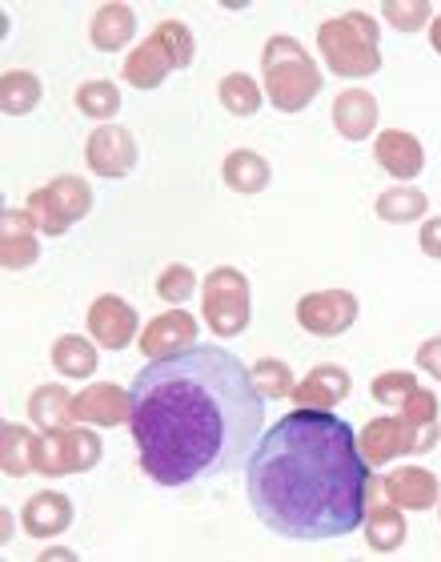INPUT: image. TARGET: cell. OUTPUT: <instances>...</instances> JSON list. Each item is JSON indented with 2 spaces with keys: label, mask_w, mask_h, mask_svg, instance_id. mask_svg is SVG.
Returning a JSON list of instances; mask_svg holds the SVG:
<instances>
[{
  "label": "cell",
  "mask_w": 441,
  "mask_h": 562,
  "mask_svg": "<svg viewBox=\"0 0 441 562\" xmlns=\"http://www.w3.org/2000/svg\"><path fill=\"white\" fill-rule=\"evenodd\" d=\"M265 394L253 370L220 346L152 358L128 390V426L140 470L161 486L220 479L253 454Z\"/></svg>",
  "instance_id": "1"
},
{
  "label": "cell",
  "mask_w": 441,
  "mask_h": 562,
  "mask_svg": "<svg viewBox=\"0 0 441 562\" xmlns=\"http://www.w3.org/2000/svg\"><path fill=\"white\" fill-rule=\"evenodd\" d=\"M245 491L278 539L326 542L365 522L370 467L346 418L297 406L253 446Z\"/></svg>",
  "instance_id": "2"
},
{
  "label": "cell",
  "mask_w": 441,
  "mask_h": 562,
  "mask_svg": "<svg viewBox=\"0 0 441 562\" xmlns=\"http://www.w3.org/2000/svg\"><path fill=\"white\" fill-rule=\"evenodd\" d=\"M261 65H265L269 101L285 109V113L305 109L317 97V89H321V72H317V65L305 57V48L293 36H273L265 45Z\"/></svg>",
  "instance_id": "3"
},
{
  "label": "cell",
  "mask_w": 441,
  "mask_h": 562,
  "mask_svg": "<svg viewBox=\"0 0 441 562\" xmlns=\"http://www.w3.org/2000/svg\"><path fill=\"white\" fill-rule=\"evenodd\" d=\"M317 45L326 53L329 69L341 77H370L382 69L377 57V24L365 12H349L341 21H326L317 33Z\"/></svg>",
  "instance_id": "4"
},
{
  "label": "cell",
  "mask_w": 441,
  "mask_h": 562,
  "mask_svg": "<svg viewBox=\"0 0 441 562\" xmlns=\"http://www.w3.org/2000/svg\"><path fill=\"white\" fill-rule=\"evenodd\" d=\"M89 205H93V193H89V186L84 181H77V177H57L53 186L36 189L33 198H29V217H33L45 234H65L72 222H81L84 213H89Z\"/></svg>",
  "instance_id": "5"
},
{
  "label": "cell",
  "mask_w": 441,
  "mask_h": 562,
  "mask_svg": "<svg viewBox=\"0 0 441 562\" xmlns=\"http://www.w3.org/2000/svg\"><path fill=\"white\" fill-rule=\"evenodd\" d=\"M205 322L220 338H233L249 326V281L229 266L213 270L205 281Z\"/></svg>",
  "instance_id": "6"
},
{
  "label": "cell",
  "mask_w": 441,
  "mask_h": 562,
  "mask_svg": "<svg viewBox=\"0 0 441 562\" xmlns=\"http://www.w3.org/2000/svg\"><path fill=\"white\" fill-rule=\"evenodd\" d=\"M441 426H414L409 418H377L365 426L361 434V446H365V458L370 462H389L397 454H426L438 442Z\"/></svg>",
  "instance_id": "7"
},
{
  "label": "cell",
  "mask_w": 441,
  "mask_h": 562,
  "mask_svg": "<svg viewBox=\"0 0 441 562\" xmlns=\"http://www.w3.org/2000/svg\"><path fill=\"white\" fill-rule=\"evenodd\" d=\"M101 442L89 430H65L36 442V470L41 474H72V470L97 467Z\"/></svg>",
  "instance_id": "8"
},
{
  "label": "cell",
  "mask_w": 441,
  "mask_h": 562,
  "mask_svg": "<svg viewBox=\"0 0 441 562\" xmlns=\"http://www.w3.org/2000/svg\"><path fill=\"white\" fill-rule=\"evenodd\" d=\"M297 322H302L309 334H321V338H333L341 329H349L358 322V297L353 293H314L297 305Z\"/></svg>",
  "instance_id": "9"
},
{
  "label": "cell",
  "mask_w": 441,
  "mask_h": 562,
  "mask_svg": "<svg viewBox=\"0 0 441 562\" xmlns=\"http://www.w3.org/2000/svg\"><path fill=\"white\" fill-rule=\"evenodd\" d=\"M89 329H93V338L109 350H125L133 334H137V314H133V305L105 293V297H97L93 302V314H89Z\"/></svg>",
  "instance_id": "10"
},
{
  "label": "cell",
  "mask_w": 441,
  "mask_h": 562,
  "mask_svg": "<svg viewBox=\"0 0 441 562\" xmlns=\"http://www.w3.org/2000/svg\"><path fill=\"white\" fill-rule=\"evenodd\" d=\"M189 346H197V322L189 314H181V310L177 314H161L140 334L145 358H169V353H181Z\"/></svg>",
  "instance_id": "11"
},
{
  "label": "cell",
  "mask_w": 441,
  "mask_h": 562,
  "mask_svg": "<svg viewBox=\"0 0 441 562\" xmlns=\"http://www.w3.org/2000/svg\"><path fill=\"white\" fill-rule=\"evenodd\" d=\"M89 165L101 177H125L137 165V145H133L128 130H121V125L97 130L93 140H89Z\"/></svg>",
  "instance_id": "12"
},
{
  "label": "cell",
  "mask_w": 441,
  "mask_h": 562,
  "mask_svg": "<svg viewBox=\"0 0 441 562\" xmlns=\"http://www.w3.org/2000/svg\"><path fill=\"white\" fill-rule=\"evenodd\" d=\"M377 165H382L385 173L397 177V181H409V177L421 173V165H426V153H421V140L414 133H402V130H389L377 137Z\"/></svg>",
  "instance_id": "13"
},
{
  "label": "cell",
  "mask_w": 441,
  "mask_h": 562,
  "mask_svg": "<svg viewBox=\"0 0 441 562\" xmlns=\"http://www.w3.org/2000/svg\"><path fill=\"white\" fill-rule=\"evenodd\" d=\"M382 486H385V498L397 506H406V510H430V506L438 503V479L421 467L394 470Z\"/></svg>",
  "instance_id": "14"
},
{
  "label": "cell",
  "mask_w": 441,
  "mask_h": 562,
  "mask_svg": "<svg viewBox=\"0 0 441 562\" xmlns=\"http://www.w3.org/2000/svg\"><path fill=\"white\" fill-rule=\"evenodd\" d=\"M333 125L349 140L370 137L373 125H377V101L365 89H349V93H341L333 101Z\"/></svg>",
  "instance_id": "15"
},
{
  "label": "cell",
  "mask_w": 441,
  "mask_h": 562,
  "mask_svg": "<svg viewBox=\"0 0 441 562\" xmlns=\"http://www.w3.org/2000/svg\"><path fill=\"white\" fill-rule=\"evenodd\" d=\"M346 394H349L346 370H341V366H317L314 374L293 390V402H297V406H309V411H329V406L341 402Z\"/></svg>",
  "instance_id": "16"
},
{
  "label": "cell",
  "mask_w": 441,
  "mask_h": 562,
  "mask_svg": "<svg viewBox=\"0 0 441 562\" xmlns=\"http://www.w3.org/2000/svg\"><path fill=\"white\" fill-rule=\"evenodd\" d=\"M377 494H382V482H373V506L365 535H370L373 551H397L406 542V518H402V506L397 503H377Z\"/></svg>",
  "instance_id": "17"
},
{
  "label": "cell",
  "mask_w": 441,
  "mask_h": 562,
  "mask_svg": "<svg viewBox=\"0 0 441 562\" xmlns=\"http://www.w3.org/2000/svg\"><path fill=\"white\" fill-rule=\"evenodd\" d=\"M72 418H89L101 426H116L128 418V398L116 386H93L81 398H72Z\"/></svg>",
  "instance_id": "18"
},
{
  "label": "cell",
  "mask_w": 441,
  "mask_h": 562,
  "mask_svg": "<svg viewBox=\"0 0 441 562\" xmlns=\"http://www.w3.org/2000/svg\"><path fill=\"white\" fill-rule=\"evenodd\" d=\"M169 69H177L173 57H169V48H165L157 36H149V41H145V45H140L137 53L128 57L125 77L137 85V89H157V85H161V77Z\"/></svg>",
  "instance_id": "19"
},
{
  "label": "cell",
  "mask_w": 441,
  "mask_h": 562,
  "mask_svg": "<svg viewBox=\"0 0 441 562\" xmlns=\"http://www.w3.org/2000/svg\"><path fill=\"white\" fill-rule=\"evenodd\" d=\"M69 498L65 494H36L29 510H24V530L36 535V539H48V535H60V530L69 527Z\"/></svg>",
  "instance_id": "20"
},
{
  "label": "cell",
  "mask_w": 441,
  "mask_h": 562,
  "mask_svg": "<svg viewBox=\"0 0 441 562\" xmlns=\"http://www.w3.org/2000/svg\"><path fill=\"white\" fill-rule=\"evenodd\" d=\"M133 29H137V21H133V12L125 4H105L93 21V45L101 53H116L121 45H128Z\"/></svg>",
  "instance_id": "21"
},
{
  "label": "cell",
  "mask_w": 441,
  "mask_h": 562,
  "mask_svg": "<svg viewBox=\"0 0 441 562\" xmlns=\"http://www.w3.org/2000/svg\"><path fill=\"white\" fill-rule=\"evenodd\" d=\"M225 186L237 193H261L269 186V165L253 149H237L225 161Z\"/></svg>",
  "instance_id": "22"
},
{
  "label": "cell",
  "mask_w": 441,
  "mask_h": 562,
  "mask_svg": "<svg viewBox=\"0 0 441 562\" xmlns=\"http://www.w3.org/2000/svg\"><path fill=\"white\" fill-rule=\"evenodd\" d=\"M53 366H57V374H65V378H89L97 370V346L77 338V334H65V338L53 346Z\"/></svg>",
  "instance_id": "23"
},
{
  "label": "cell",
  "mask_w": 441,
  "mask_h": 562,
  "mask_svg": "<svg viewBox=\"0 0 441 562\" xmlns=\"http://www.w3.org/2000/svg\"><path fill=\"white\" fill-rule=\"evenodd\" d=\"M426 210H430V201H426V193L421 189H409V186H394L385 189L382 198H377V217L382 222H414V217H426Z\"/></svg>",
  "instance_id": "24"
},
{
  "label": "cell",
  "mask_w": 441,
  "mask_h": 562,
  "mask_svg": "<svg viewBox=\"0 0 441 562\" xmlns=\"http://www.w3.org/2000/svg\"><path fill=\"white\" fill-rule=\"evenodd\" d=\"M220 105L229 109L233 117H249L257 113L261 105V93H257V85L245 77V72H229L225 81H220Z\"/></svg>",
  "instance_id": "25"
},
{
  "label": "cell",
  "mask_w": 441,
  "mask_h": 562,
  "mask_svg": "<svg viewBox=\"0 0 441 562\" xmlns=\"http://www.w3.org/2000/svg\"><path fill=\"white\" fill-rule=\"evenodd\" d=\"M77 105L93 121H109L116 109H121V93H116V85H109V81L81 85V89H77Z\"/></svg>",
  "instance_id": "26"
},
{
  "label": "cell",
  "mask_w": 441,
  "mask_h": 562,
  "mask_svg": "<svg viewBox=\"0 0 441 562\" xmlns=\"http://www.w3.org/2000/svg\"><path fill=\"white\" fill-rule=\"evenodd\" d=\"M41 101V85L33 72H4V113H29Z\"/></svg>",
  "instance_id": "27"
},
{
  "label": "cell",
  "mask_w": 441,
  "mask_h": 562,
  "mask_svg": "<svg viewBox=\"0 0 441 562\" xmlns=\"http://www.w3.org/2000/svg\"><path fill=\"white\" fill-rule=\"evenodd\" d=\"M33 418L41 422V426H48V430H57V426H65V418H72V398L65 394V390H57V386L36 390Z\"/></svg>",
  "instance_id": "28"
},
{
  "label": "cell",
  "mask_w": 441,
  "mask_h": 562,
  "mask_svg": "<svg viewBox=\"0 0 441 562\" xmlns=\"http://www.w3.org/2000/svg\"><path fill=\"white\" fill-rule=\"evenodd\" d=\"M290 366L285 362H257L253 366V382L257 390L265 394V398H285V394H293V382H290Z\"/></svg>",
  "instance_id": "29"
},
{
  "label": "cell",
  "mask_w": 441,
  "mask_h": 562,
  "mask_svg": "<svg viewBox=\"0 0 441 562\" xmlns=\"http://www.w3.org/2000/svg\"><path fill=\"white\" fill-rule=\"evenodd\" d=\"M36 258V241L29 234L16 237V217L4 213V266L16 270V266H29Z\"/></svg>",
  "instance_id": "30"
},
{
  "label": "cell",
  "mask_w": 441,
  "mask_h": 562,
  "mask_svg": "<svg viewBox=\"0 0 441 562\" xmlns=\"http://www.w3.org/2000/svg\"><path fill=\"white\" fill-rule=\"evenodd\" d=\"M157 41H161V45L169 48V57H173L177 69H185L189 60H193V36H189L185 24L165 21L161 29H157Z\"/></svg>",
  "instance_id": "31"
},
{
  "label": "cell",
  "mask_w": 441,
  "mask_h": 562,
  "mask_svg": "<svg viewBox=\"0 0 441 562\" xmlns=\"http://www.w3.org/2000/svg\"><path fill=\"white\" fill-rule=\"evenodd\" d=\"M414 390H418V382H414L409 374H382L377 382H373V398L382 402V406H389V411H397Z\"/></svg>",
  "instance_id": "32"
},
{
  "label": "cell",
  "mask_w": 441,
  "mask_h": 562,
  "mask_svg": "<svg viewBox=\"0 0 441 562\" xmlns=\"http://www.w3.org/2000/svg\"><path fill=\"white\" fill-rule=\"evenodd\" d=\"M385 21L397 24L402 33H414V29H421V24H430V4H426V0H414V4H397V0H389V4H385Z\"/></svg>",
  "instance_id": "33"
},
{
  "label": "cell",
  "mask_w": 441,
  "mask_h": 562,
  "mask_svg": "<svg viewBox=\"0 0 441 562\" xmlns=\"http://www.w3.org/2000/svg\"><path fill=\"white\" fill-rule=\"evenodd\" d=\"M193 285H197V278H193V270L189 266H169V270L161 273V285H157V293H161L165 302L181 305L193 293Z\"/></svg>",
  "instance_id": "34"
},
{
  "label": "cell",
  "mask_w": 441,
  "mask_h": 562,
  "mask_svg": "<svg viewBox=\"0 0 441 562\" xmlns=\"http://www.w3.org/2000/svg\"><path fill=\"white\" fill-rule=\"evenodd\" d=\"M418 366L426 374H433L441 382V338H430L426 346L418 350Z\"/></svg>",
  "instance_id": "35"
},
{
  "label": "cell",
  "mask_w": 441,
  "mask_h": 562,
  "mask_svg": "<svg viewBox=\"0 0 441 562\" xmlns=\"http://www.w3.org/2000/svg\"><path fill=\"white\" fill-rule=\"evenodd\" d=\"M421 249L441 261V217H430V222L421 225Z\"/></svg>",
  "instance_id": "36"
},
{
  "label": "cell",
  "mask_w": 441,
  "mask_h": 562,
  "mask_svg": "<svg viewBox=\"0 0 441 562\" xmlns=\"http://www.w3.org/2000/svg\"><path fill=\"white\" fill-rule=\"evenodd\" d=\"M430 41H433V48H438V53H441V16L430 24Z\"/></svg>",
  "instance_id": "37"
}]
</instances>
